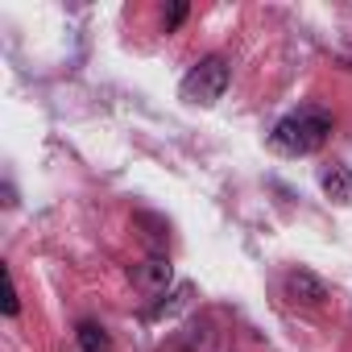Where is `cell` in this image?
I'll return each instance as SVG.
<instances>
[{
	"label": "cell",
	"mask_w": 352,
	"mask_h": 352,
	"mask_svg": "<svg viewBox=\"0 0 352 352\" xmlns=\"http://www.w3.org/2000/svg\"><path fill=\"white\" fill-rule=\"evenodd\" d=\"M21 311V294H17V282H13V270H5V315L17 319Z\"/></svg>",
	"instance_id": "cell-8"
},
{
	"label": "cell",
	"mask_w": 352,
	"mask_h": 352,
	"mask_svg": "<svg viewBox=\"0 0 352 352\" xmlns=\"http://www.w3.org/2000/svg\"><path fill=\"white\" fill-rule=\"evenodd\" d=\"M319 187L336 199V204H348L352 199V166H331L319 174Z\"/></svg>",
	"instance_id": "cell-5"
},
{
	"label": "cell",
	"mask_w": 352,
	"mask_h": 352,
	"mask_svg": "<svg viewBox=\"0 0 352 352\" xmlns=\"http://www.w3.org/2000/svg\"><path fill=\"white\" fill-rule=\"evenodd\" d=\"M183 17H187V5H174V9L166 13V34L179 30V25H183Z\"/></svg>",
	"instance_id": "cell-9"
},
{
	"label": "cell",
	"mask_w": 352,
	"mask_h": 352,
	"mask_svg": "<svg viewBox=\"0 0 352 352\" xmlns=\"http://www.w3.org/2000/svg\"><path fill=\"white\" fill-rule=\"evenodd\" d=\"M327 137H331V116L323 108H298V112H290L274 124L270 145L286 157H307V153L323 149Z\"/></svg>",
	"instance_id": "cell-1"
},
{
	"label": "cell",
	"mask_w": 352,
	"mask_h": 352,
	"mask_svg": "<svg viewBox=\"0 0 352 352\" xmlns=\"http://www.w3.org/2000/svg\"><path fill=\"white\" fill-rule=\"evenodd\" d=\"M228 79H232V71H228V63L220 58V54H208V58H199L187 75H183V100L187 104H199V108H212L224 91H228Z\"/></svg>",
	"instance_id": "cell-2"
},
{
	"label": "cell",
	"mask_w": 352,
	"mask_h": 352,
	"mask_svg": "<svg viewBox=\"0 0 352 352\" xmlns=\"http://www.w3.org/2000/svg\"><path fill=\"white\" fill-rule=\"evenodd\" d=\"M129 278H133V286L137 290H145V294H166V286H170V278H174V270H170V261L166 257H145V261H137L133 270H129Z\"/></svg>",
	"instance_id": "cell-3"
},
{
	"label": "cell",
	"mask_w": 352,
	"mask_h": 352,
	"mask_svg": "<svg viewBox=\"0 0 352 352\" xmlns=\"http://www.w3.org/2000/svg\"><path fill=\"white\" fill-rule=\"evenodd\" d=\"M191 298H195V286H191V282H179L170 294H162V302H157L145 319H166V315H179V311H187V307H191Z\"/></svg>",
	"instance_id": "cell-6"
},
{
	"label": "cell",
	"mask_w": 352,
	"mask_h": 352,
	"mask_svg": "<svg viewBox=\"0 0 352 352\" xmlns=\"http://www.w3.org/2000/svg\"><path fill=\"white\" fill-rule=\"evenodd\" d=\"M286 294L302 307H323L327 302V282L315 278L311 270H290L286 274Z\"/></svg>",
	"instance_id": "cell-4"
},
{
	"label": "cell",
	"mask_w": 352,
	"mask_h": 352,
	"mask_svg": "<svg viewBox=\"0 0 352 352\" xmlns=\"http://www.w3.org/2000/svg\"><path fill=\"white\" fill-rule=\"evenodd\" d=\"M79 348L83 352H112V340L100 323H79Z\"/></svg>",
	"instance_id": "cell-7"
}]
</instances>
